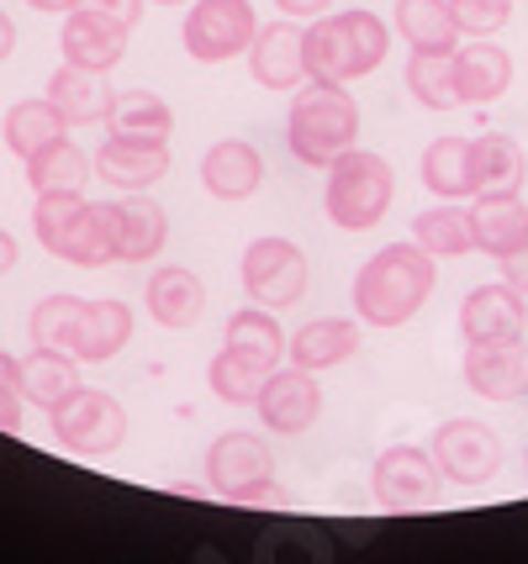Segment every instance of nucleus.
I'll return each mask as SVG.
<instances>
[{
    "label": "nucleus",
    "instance_id": "nucleus-1",
    "mask_svg": "<svg viewBox=\"0 0 528 564\" xmlns=\"http://www.w3.org/2000/svg\"><path fill=\"white\" fill-rule=\"evenodd\" d=\"M433 285H439L433 253H423L418 243H391L370 253L354 274V312L370 327H402L423 312Z\"/></svg>",
    "mask_w": 528,
    "mask_h": 564
},
{
    "label": "nucleus",
    "instance_id": "nucleus-2",
    "mask_svg": "<svg viewBox=\"0 0 528 564\" xmlns=\"http://www.w3.org/2000/svg\"><path fill=\"white\" fill-rule=\"evenodd\" d=\"M285 143H291V159L306 170H327L338 153H349L359 143V100L349 96V85H333V79L297 85Z\"/></svg>",
    "mask_w": 528,
    "mask_h": 564
},
{
    "label": "nucleus",
    "instance_id": "nucleus-3",
    "mask_svg": "<svg viewBox=\"0 0 528 564\" xmlns=\"http://www.w3.org/2000/svg\"><path fill=\"white\" fill-rule=\"evenodd\" d=\"M391 48V32L376 11H344V17H312L306 26V79L354 85L380 69Z\"/></svg>",
    "mask_w": 528,
    "mask_h": 564
},
{
    "label": "nucleus",
    "instance_id": "nucleus-4",
    "mask_svg": "<svg viewBox=\"0 0 528 564\" xmlns=\"http://www.w3.org/2000/svg\"><path fill=\"white\" fill-rule=\"evenodd\" d=\"M32 232L53 259H69L79 270H101L117 259L106 206H90L85 191H43L32 200Z\"/></svg>",
    "mask_w": 528,
    "mask_h": 564
},
{
    "label": "nucleus",
    "instance_id": "nucleus-5",
    "mask_svg": "<svg viewBox=\"0 0 528 564\" xmlns=\"http://www.w3.org/2000/svg\"><path fill=\"white\" fill-rule=\"evenodd\" d=\"M397 200V174L391 164L370 153V148H349L327 164V185H323V212L333 227L344 232H370L380 227V217L391 212Z\"/></svg>",
    "mask_w": 528,
    "mask_h": 564
},
{
    "label": "nucleus",
    "instance_id": "nucleus-6",
    "mask_svg": "<svg viewBox=\"0 0 528 564\" xmlns=\"http://www.w3.org/2000/svg\"><path fill=\"white\" fill-rule=\"evenodd\" d=\"M49 417H53V438L64 443L69 454H79V459H106L127 438V412L111 391H85L79 386V391H69L53 406Z\"/></svg>",
    "mask_w": 528,
    "mask_h": 564
},
{
    "label": "nucleus",
    "instance_id": "nucleus-7",
    "mask_svg": "<svg viewBox=\"0 0 528 564\" xmlns=\"http://www.w3.org/2000/svg\"><path fill=\"white\" fill-rule=\"evenodd\" d=\"M306 253L291 238H254L244 248V264H238V280H244V295L265 312H285L306 295Z\"/></svg>",
    "mask_w": 528,
    "mask_h": 564
},
{
    "label": "nucleus",
    "instance_id": "nucleus-8",
    "mask_svg": "<svg viewBox=\"0 0 528 564\" xmlns=\"http://www.w3.org/2000/svg\"><path fill=\"white\" fill-rule=\"evenodd\" d=\"M259 32L249 0H191L185 26H180V43L196 64H227V58H244Z\"/></svg>",
    "mask_w": 528,
    "mask_h": 564
},
{
    "label": "nucleus",
    "instance_id": "nucleus-9",
    "mask_svg": "<svg viewBox=\"0 0 528 564\" xmlns=\"http://www.w3.org/2000/svg\"><path fill=\"white\" fill-rule=\"evenodd\" d=\"M270 480H276V454H270V443L259 438V433L233 427L223 438H212V448H206V486H212V496L244 507Z\"/></svg>",
    "mask_w": 528,
    "mask_h": 564
},
{
    "label": "nucleus",
    "instance_id": "nucleus-10",
    "mask_svg": "<svg viewBox=\"0 0 528 564\" xmlns=\"http://www.w3.org/2000/svg\"><path fill=\"white\" fill-rule=\"evenodd\" d=\"M428 454H433L439 475L454 480V486H486L503 469V438L476 417H450L433 433Z\"/></svg>",
    "mask_w": 528,
    "mask_h": 564
},
{
    "label": "nucleus",
    "instance_id": "nucleus-11",
    "mask_svg": "<svg viewBox=\"0 0 528 564\" xmlns=\"http://www.w3.org/2000/svg\"><path fill=\"white\" fill-rule=\"evenodd\" d=\"M439 465H433V454L428 448H412V443H397V448H386L370 469V491H376V507L380 512H423L433 507V496H439Z\"/></svg>",
    "mask_w": 528,
    "mask_h": 564
},
{
    "label": "nucleus",
    "instance_id": "nucleus-12",
    "mask_svg": "<svg viewBox=\"0 0 528 564\" xmlns=\"http://www.w3.org/2000/svg\"><path fill=\"white\" fill-rule=\"evenodd\" d=\"M259 422L280 433V438H297L306 433L312 422L323 417V386H317V375L302 365L291 369H270V380H265V391H259Z\"/></svg>",
    "mask_w": 528,
    "mask_h": 564
},
{
    "label": "nucleus",
    "instance_id": "nucleus-13",
    "mask_svg": "<svg viewBox=\"0 0 528 564\" xmlns=\"http://www.w3.org/2000/svg\"><path fill=\"white\" fill-rule=\"evenodd\" d=\"M106 221H111V248L122 264H149L170 243V217L149 191H122L117 200H106Z\"/></svg>",
    "mask_w": 528,
    "mask_h": 564
},
{
    "label": "nucleus",
    "instance_id": "nucleus-14",
    "mask_svg": "<svg viewBox=\"0 0 528 564\" xmlns=\"http://www.w3.org/2000/svg\"><path fill=\"white\" fill-rule=\"evenodd\" d=\"M249 74L265 90H297L306 79V32L302 22L280 17V22H259L249 43Z\"/></svg>",
    "mask_w": 528,
    "mask_h": 564
},
{
    "label": "nucleus",
    "instance_id": "nucleus-15",
    "mask_svg": "<svg viewBox=\"0 0 528 564\" xmlns=\"http://www.w3.org/2000/svg\"><path fill=\"white\" fill-rule=\"evenodd\" d=\"M524 322H528L524 291H513L507 280L476 285L460 301V338L465 344H513V338H524Z\"/></svg>",
    "mask_w": 528,
    "mask_h": 564
},
{
    "label": "nucleus",
    "instance_id": "nucleus-16",
    "mask_svg": "<svg viewBox=\"0 0 528 564\" xmlns=\"http://www.w3.org/2000/svg\"><path fill=\"white\" fill-rule=\"evenodd\" d=\"M96 180L117 191H149L170 174V143H143V138H106L96 148Z\"/></svg>",
    "mask_w": 528,
    "mask_h": 564
},
{
    "label": "nucleus",
    "instance_id": "nucleus-17",
    "mask_svg": "<svg viewBox=\"0 0 528 564\" xmlns=\"http://www.w3.org/2000/svg\"><path fill=\"white\" fill-rule=\"evenodd\" d=\"M465 386L486 401L528 395V354L524 338L513 344H465Z\"/></svg>",
    "mask_w": 528,
    "mask_h": 564
},
{
    "label": "nucleus",
    "instance_id": "nucleus-18",
    "mask_svg": "<svg viewBox=\"0 0 528 564\" xmlns=\"http://www.w3.org/2000/svg\"><path fill=\"white\" fill-rule=\"evenodd\" d=\"M143 306L149 317L164 327V333H185L196 327L206 312V285L196 270H180V264H164V270L149 274V291H143Z\"/></svg>",
    "mask_w": 528,
    "mask_h": 564
},
{
    "label": "nucleus",
    "instance_id": "nucleus-19",
    "mask_svg": "<svg viewBox=\"0 0 528 564\" xmlns=\"http://www.w3.org/2000/svg\"><path fill=\"white\" fill-rule=\"evenodd\" d=\"M202 185L217 200H249L265 185V159L244 138H223L202 153Z\"/></svg>",
    "mask_w": 528,
    "mask_h": 564
},
{
    "label": "nucleus",
    "instance_id": "nucleus-20",
    "mask_svg": "<svg viewBox=\"0 0 528 564\" xmlns=\"http://www.w3.org/2000/svg\"><path fill=\"white\" fill-rule=\"evenodd\" d=\"M513 85V53L497 48L492 37H471L465 48H454V96L460 106H486Z\"/></svg>",
    "mask_w": 528,
    "mask_h": 564
},
{
    "label": "nucleus",
    "instance_id": "nucleus-21",
    "mask_svg": "<svg viewBox=\"0 0 528 564\" xmlns=\"http://www.w3.org/2000/svg\"><path fill=\"white\" fill-rule=\"evenodd\" d=\"M354 354H359V322L354 317H312L285 338V359L312 369V375L344 365V359H354Z\"/></svg>",
    "mask_w": 528,
    "mask_h": 564
},
{
    "label": "nucleus",
    "instance_id": "nucleus-22",
    "mask_svg": "<svg viewBox=\"0 0 528 564\" xmlns=\"http://www.w3.org/2000/svg\"><path fill=\"white\" fill-rule=\"evenodd\" d=\"M111 96H117V90L106 85L101 69H79V64H64V69H53V79H49V106L58 111V122H64V127L106 122Z\"/></svg>",
    "mask_w": 528,
    "mask_h": 564
},
{
    "label": "nucleus",
    "instance_id": "nucleus-23",
    "mask_svg": "<svg viewBox=\"0 0 528 564\" xmlns=\"http://www.w3.org/2000/svg\"><path fill=\"white\" fill-rule=\"evenodd\" d=\"M471 238L481 253L503 259L528 238V206L518 191H481L471 206Z\"/></svg>",
    "mask_w": 528,
    "mask_h": 564
},
{
    "label": "nucleus",
    "instance_id": "nucleus-24",
    "mask_svg": "<svg viewBox=\"0 0 528 564\" xmlns=\"http://www.w3.org/2000/svg\"><path fill=\"white\" fill-rule=\"evenodd\" d=\"M58 48H64V64L111 74L127 53V32L122 26H111V22H101V17H90V11H69L64 26H58Z\"/></svg>",
    "mask_w": 528,
    "mask_h": 564
},
{
    "label": "nucleus",
    "instance_id": "nucleus-25",
    "mask_svg": "<svg viewBox=\"0 0 528 564\" xmlns=\"http://www.w3.org/2000/svg\"><path fill=\"white\" fill-rule=\"evenodd\" d=\"M423 185L439 200H476V148L471 138H433L423 148Z\"/></svg>",
    "mask_w": 528,
    "mask_h": 564
},
{
    "label": "nucleus",
    "instance_id": "nucleus-26",
    "mask_svg": "<svg viewBox=\"0 0 528 564\" xmlns=\"http://www.w3.org/2000/svg\"><path fill=\"white\" fill-rule=\"evenodd\" d=\"M132 338V312H127L122 301H85V317H79V333H75V365H106V359H117Z\"/></svg>",
    "mask_w": 528,
    "mask_h": 564
},
{
    "label": "nucleus",
    "instance_id": "nucleus-27",
    "mask_svg": "<svg viewBox=\"0 0 528 564\" xmlns=\"http://www.w3.org/2000/svg\"><path fill=\"white\" fill-rule=\"evenodd\" d=\"M106 132L111 138H143V143H170L175 132V111L170 100L153 96V90H117L111 96V111H106Z\"/></svg>",
    "mask_w": 528,
    "mask_h": 564
},
{
    "label": "nucleus",
    "instance_id": "nucleus-28",
    "mask_svg": "<svg viewBox=\"0 0 528 564\" xmlns=\"http://www.w3.org/2000/svg\"><path fill=\"white\" fill-rule=\"evenodd\" d=\"M223 348L227 354H238V359H249L259 369H280L285 359V333H280L276 312H265V306H244V312H233L223 327Z\"/></svg>",
    "mask_w": 528,
    "mask_h": 564
},
{
    "label": "nucleus",
    "instance_id": "nucleus-29",
    "mask_svg": "<svg viewBox=\"0 0 528 564\" xmlns=\"http://www.w3.org/2000/svg\"><path fill=\"white\" fill-rule=\"evenodd\" d=\"M17 391H22V401L53 412L69 391H79L75 359H69V354H58V348H37V354H26V359H17Z\"/></svg>",
    "mask_w": 528,
    "mask_h": 564
},
{
    "label": "nucleus",
    "instance_id": "nucleus-30",
    "mask_svg": "<svg viewBox=\"0 0 528 564\" xmlns=\"http://www.w3.org/2000/svg\"><path fill=\"white\" fill-rule=\"evenodd\" d=\"M397 32L407 37L412 53H439L460 43V22H454L450 0H397Z\"/></svg>",
    "mask_w": 528,
    "mask_h": 564
},
{
    "label": "nucleus",
    "instance_id": "nucleus-31",
    "mask_svg": "<svg viewBox=\"0 0 528 564\" xmlns=\"http://www.w3.org/2000/svg\"><path fill=\"white\" fill-rule=\"evenodd\" d=\"M26 185L43 196V191H85L90 185V153L69 138H53L49 148H37L26 159Z\"/></svg>",
    "mask_w": 528,
    "mask_h": 564
},
{
    "label": "nucleus",
    "instance_id": "nucleus-32",
    "mask_svg": "<svg viewBox=\"0 0 528 564\" xmlns=\"http://www.w3.org/2000/svg\"><path fill=\"white\" fill-rule=\"evenodd\" d=\"M412 243L423 248V253H433V259L471 253V248H476V238H471V212H460L454 200L428 206V212H418V221H412Z\"/></svg>",
    "mask_w": 528,
    "mask_h": 564
},
{
    "label": "nucleus",
    "instance_id": "nucleus-33",
    "mask_svg": "<svg viewBox=\"0 0 528 564\" xmlns=\"http://www.w3.org/2000/svg\"><path fill=\"white\" fill-rule=\"evenodd\" d=\"M476 148V185L481 191H524V174H528V159L518 138H507V132H481L471 138Z\"/></svg>",
    "mask_w": 528,
    "mask_h": 564
},
{
    "label": "nucleus",
    "instance_id": "nucleus-34",
    "mask_svg": "<svg viewBox=\"0 0 528 564\" xmlns=\"http://www.w3.org/2000/svg\"><path fill=\"white\" fill-rule=\"evenodd\" d=\"M0 132H6V148L26 164L37 148H49L53 138H64V122H58V111H53L49 96H43V100H17V106L6 111Z\"/></svg>",
    "mask_w": 528,
    "mask_h": 564
},
{
    "label": "nucleus",
    "instance_id": "nucleus-35",
    "mask_svg": "<svg viewBox=\"0 0 528 564\" xmlns=\"http://www.w3.org/2000/svg\"><path fill=\"white\" fill-rule=\"evenodd\" d=\"M79 317H85V295H43L37 301V312L26 322V333H32V348H58V354H69L75 348V333H79ZM75 359V354H69Z\"/></svg>",
    "mask_w": 528,
    "mask_h": 564
},
{
    "label": "nucleus",
    "instance_id": "nucleus-36",
    "mask_svg": "<svg viewBox=\"0 0 528 564\" xmlns=\"http://www.w3.org/2000/svg\"><path fill=\"white\" fill-rule=\"evenodd\" d=\"M407 90H412V100H423L428 111H454L460 106V96H454V48L412 53L407 58Z\"/></svg>",
    "mask_w": 528,
    "mask_h": 564
},
{
    "label": "nucleus",
    "instance_id": "nucleus-37",
    "mask_svg": "<svg viewBox=\"0 0 528 564\" xmlns=\"http://www.w3.org/2000/svg\"><path fill=\"white\" fill-rule=\"evenodd\" d=\"M265 380H270V369L249 365V359H238V354H227V348L206 365V386H212V395L227 401V406H254L259 391H265Z\"/></svg>",
    "mask_w": 528,
    "mask_h": 564
},
{
    "label": "nucleus",
    "instance_id": "nucleus-38",
    "mask_svg": "<svg viewBox=\"0 0 528 564\" xmlns=\"http://www.w3.org/2000/svg\"><path fill=\"white\" fill-rule=\"evenodd\" d=\"M454 22L465 37H492V32H503L507 17H513V0H450Z\"/></svg>",
    "mask_w": 528,
    "mask_h": 564
},
{
    "label": "nucleus",
    "instance_id": "nucleus-39",
    "mask_svg": "<svg viewBox=\"0 0 528 564\" xmlns=\"http://www.w3.org/2000/svg\"><path fill=\"white\" fill-rule=\"evenodd\" d=\"M75 11H90V17L122 26V32H132L143 22V0H75Z\"/></svg>",
    "mask_w": 528,
    "mask_h": 564
},
{
    "label": "nucleus",
    "instance_id": "nucleus-40",
    "mask_svg": "<svg viewBox=\"0 0 528 564\" xmlns=\"http://www.w3.org/2000/svg\"><path fill=\"white\" fill-rule=\"evenodd\" d=\"M497 264H503V280H507V285L528 295V238H524L518 248H513V253H503Z\"/></svg>",
    "mask_w": 528,
    "mask_h": 564
},
{
    "label": "nucleus",
    "instance_id": "nucleus-41",
    "mask_svg": "<svg viewBox=\"0 0 528 564\" xmlns=\"http://www.w3.org/2000/svg\"><path fill=\"white\" fill-rule=\"evenodd\" d=\"M0 433H22V391L0 386Z\"/></svg>",
    "mask_w": 528,
    "mask_h": 564
},
{
    "label": "nucleus",
    "instance_id": "nucleus-42",
    "mask_svg": "<svg viewBox=\"0 0 528 564\" xmlns=\"http://www.w3.org/2000/svg\"><path fill=\"white\" fill-rule=\"evenodd\" d=\"M333 0H276L280 17H291V22H306V17H323Z\"/></svg>",
    "mask_w": 528,
    "mask_h": 564
},
{
    "label": "nucleus",
    "instance_id": "nucleus-43",
    "mask_svg": "<svg viewBox=\"0 0 528 564\" xmlns=\"http://www.w3.org/2000/svg\"><path fill=\"white\" fill-rule=\"evenodd\" d=\"M11 53H17V22H11V17L0 11V64H6Z\"/></svg>",
    "mask_w": 528,
    "mask_h": 564
},
{
    "label": "nucleus",
    "instance_id": "nucleus-44",
    "mask_svg": "<svg viewBox=\"0 0 528 564\" xmlns=\"http://www.w3.org/2000/svg\"><path fill=\"white\" fill-rule=\"evenodd\" d=\"M17 270V243H11V232H0V274Z\"/></svg>",
    "mask_w": 528,
    "mask_h": 564
},
{
    "label": "nucleus",
    "instance_id": "nucleus-45",
    "mask_svg": "<svg viewBox=\"0 0 528 564\" xmlns=\"http://www.w3.org/2000/svg\"><path fill=\"white\" fill-rule=\"evenodd\" d=\"M32 11H49V17H58V11H75V0H26Z\"/></svg>",
    "mask_w": 528,
    "mask_h": 564
},
{
    "label": "nucleus",
    "instance_id": "nucleus-46",
    "mask_svg": "<svg viewBox=\"0 0 528 564\" xmlns=\"http://www.w3.org/2000/svg\"><path fill=\"white\" fill-rule=\"evenodd\" d=\"M0 386H17V359L0 348Z\"/></svg>",
    "mask_w": 528,
    "mask_h": 564
},
{
    "label": "nucleus",
    "instance_id": "nucleus-47",
    "mask_svg": "<svg viewBox=\"0 0 528 564\" xmlns=\"http://www.w3.org/2000/svg\"><path fill=\"white\" fill-rule=\"evenodd\" d=\"M153 6H185V0H153Z\"/></svg>",
    "mask_w": 528,
    "mask_h": 564
},
{
    "label": "nucleus",
    "instance_id": "nucleus-48",
    "mask_svg": "<svg viewBox=\"0 0 528 564\" xmlns=\"http://www.w3.org/2000/svg\"><path fill=\"white\" fill-rule=\"evenodd\" d=\"M524 469H528V459H524Z\"/></svg>",
    "mask_w": 528,
    "mask_h": 564
}]
</instances>
